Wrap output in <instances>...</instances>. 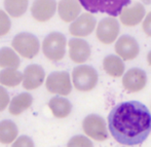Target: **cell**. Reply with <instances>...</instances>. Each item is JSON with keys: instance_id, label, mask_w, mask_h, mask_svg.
Wrapping results in <instances>:
<instances>
[{"instance_id": "6da1fadb", "label": "cell", "mask_w": 151, "mask_h": 147, "mask_svg": "<svg viewBox=\"0 0 151 147\" xmlns=\"http://www.w3.org/2000/svg\"><path fill=\"white\" fill-rule=\"evenodd\" d=\"M108 127L118 143L127 146L139 145L151 132L150 111L141 102H123L110 111Z\"/></svg>"}, {"instance_id": "7a4b0ae2", "label": "cell", "mask_w": 151, "mask_h": 147, "mask_svg": "<svg viewBox=\"0 0 151 147\" xmlns=\"http://www.w3.org/2000/svg\"><path fill=\"white\" fill-rule=\"evenodd\" d=\"M80 5L90 14H107L109 17L119 16L123 7L131 3V0H78Z\"/></svg>"}, {"instance_id": "3957f363", "label": "cell", "mask_w": 151, "mask_h": 147, "mask_svg": "<svg viewBox=\"0 0 151 147\" xmlns=\"http://www.w3.org/2000/svg\"><path fill=\"white\" fill-rule=\"evenodd\" d=\"M99 76L93 67L90 65L77 66L72 71V82L79 92H91L97 86Z\"/></svg>"}, {"instance_id": "277c9868", "label": "cell", "mask_w": 151, "mask_h": 147, "mask_svg": "<svg viewBox=\"0 0 151 147\" xmlns=\"http://www.w3.org/2000/svg\"><path fill=\"white\" fill-rule=\"evenodd\" d=\"M67 40L65 35L59 32H52L45 36L42 42V52L48 60L59 62L65 57Z\"/></svg>"}, {"instance_id": "5b68a950", "label": "cell", "mask_w": 151, "mask_h": 147, "mask_svg": "<svg viewBox=\"0 0 151 147\" xmlns=\"http://www.w3.org/2000/svg\"><path fill=\"white\" fill-rule=\"evenodd\" d=\"M14 52L26 59H33L39 53L40 43L38 38L31 33L22 32L14 36L12 41Z\"/></svg>"}, {"instance_id": "8992f818", "label": "cell", "mask_w": 151, "mask_h": 147, "mask_svg": "<svg viewBox=\"0 0 151 147\" xmlns=\"http://www.w3.org/2000/svg\"><path fill=\"white\" fill-rule=\"evenodd\" d=\"M82 130L88 137L96 141H105L108 138V131L105 119L98 114H90L82 121Z\"/></svg>"}, {"instance_id": "52a82bcc", "label": "cell", "mask_w": 151, "mask_h": 147, "mask_svg": "<svg viewBox=\"0 0 151 147\" xmlns=\"http://www.w3.org/2000/svg\"><path fill=\"white\" fill-rule=\"evenodd\" d=\"M45 86L50 93L59 96H68L72 91L70 74L66 71L52 72L45 80Z\"/></svg>"}, {"instance_id": "ba28073f", "label": "cell", "mask_w": 151, "mask_h": 147, "mask_svg": "<svg viewBox=\"0 0 151 147\" xmlns=\"http://www.w3.org/2000/svg\"><path fill=\"white\" fill-rule=\"evenodd\" d=\"M120 31L119 23L113 17H108L100 21L96 30V35L101 43L111 44L116 41Z\"/></svg>"}, {"instance_id": "9c48e42d", "label": "cell", "mask_w": 151, "mask_h": 147, "mask_svg": "<svg viewBox=\"0 0 151 147\" xmlns=\"http://www.w3.org/2000/svg\"><path fill=\"white\" fill-rule=\"evenodd\" d=\"M147 84V74L140 68H132L123 73L122 86L125 91L129 94L138 93Z\"/></svg>"}, {"instance_id": "30bf717a", "label": "cell", "mask_w": 151, "mask_h": 147, "mask_svg": "<svg viewBox=\"0 0 151 147\" xmlns=\"http://www.w3.org/2000/svg\"><path fill=\"white\" fill-rule=\"evenodd\" d=\"M115 52L122 61H132L139 56L140 46L138 41L129 35H122L115 42Z\"/></svg>"}, {"instance_id": "8fae6325", "label": "cell", "mask_w": 151, "mask_h": 147, "mask_svg": "<svg viewBox=\"0 0 151 147\" xmlns=\"http://www.w3.org/2000/svg\"><path fill=\"white\" fill-rule=\"evenodd\" d=\"M97 25L96 18L90 12H86L78 16L69 27V32L75 37H86L93 32Z\"/></svg>"}, {"instance_id": "7c38bea8", "label": "cell", "mask_w": 151, "mask_h": 147, "mask_svg": "<svg viewBox=\"0 0 151 147\" xmlns=\"http://www.w3.org/2000/svg\"><path fill=\"white\" fill-rule=\"evenodd\" d=\"M45 72L41 66L32 64L25 68L23 73V88L26 91H33L38 89L44 81Z\"/></svg>"}, {"instance_id": "4fadbf2b", "label": "cell", "mask_w": 151, "mask_h": 147, "mask_svg": "<svg viewBox=\"0 0 151 147\" xmlns=\"http://www.w3.org/2000/svg\"><path fill=\"white\" fill-rule=\"evenodd\" d=\"M145 16V7L140 2H135L132 6H125L119 14L121 24L125 27L137 26L142 23Z\"/></svg>"}, {"instance_id": "5bb4252c", "label": "cell", "mask_w": 151, "mask_h": 147, "mask_svg": "<svg viewBox=\"0 0 151 147\" xmlns=\"http://www.w3.org/2000/svg\"><path fill=\"white\" fill-rule=\"evenodd\" d=\"M69 57L76 64H83L91 57V50L88 41L81 38H72L68 42Z\"/></svg>"}, {"instance_id": "9a60e30c", "label": "cell", "mask_w": 151, "mask_h": 147, "mask_svg": "<svg viewBox=\"0 0 151 147\" xmlns=\"http://www.w3.org/2000/svg\"><path fill=\"white\" fill-rule=\"evenodd\" d=\"M56 10V0H34L31 6L32 17L40 23L50 21L55 16Z\"/></svg>"}, {"instance_id": "2e32d148", "label": "cell", "mask_w": 151, "mask_h": 147, "mask_svg": "<svg viewBox=\"0 0 151 147\" xmlns=\"http://www.w3.org/2000/svg\"><path fill=\"white\" fill-rule=\"evenodd\" d=\"M57 8L59 17L65 23H72L81 12V5L78 0H60Z\"/></svg>"}, {"instance_id": "e0dca14e", "label": "cell", "mask_w": 151, "mask_h": 147, "mask_svg": "<svg viewBox=\"0 0 151 147\" xmlns=\"http://www.w3.org/2000/svg\"><path fill=\"white\" fill-rule=\"evenodd\" d=\"M33 103V97L29 93H22L14 97L9 103V113L12 115L18 116L22 114L25 110L29 109Z\"/></svg>"}, {"instance_id": "ac0fdd59", "label": "cell", "mask_w": 151, "mask_h": 147, "mask_svg": "<svg viewBox=\"0 0 151 147\" xmlns=\"http://www.w3.org/2000/svg\"><path fill=\"white\" fill-rule=\"evenodd\" d=\"M52 113L57 118H65L70 115L72 111V104L66 98L63 97H54L48 102Z\"/></svg>"}, {"instance_id": "d6986e66", "label": "cell", "mask_w": 151, "mask_h": 147, "mask_svg": "<svg viewBox=\"0 0 151 147\" xmlns=\"http://www.w3.org/2000/svg\"><path fill=\"white\" fill-rule=\"evenodd\" d=\"M124 63L118 56L109 55L103 60V69L111 77L118 78L124 73Z\"/></svg>"}, {"instance_id": "ffe728a7", "label": "cell", "mask_w": 151, "mask_h": 147, "mask_svg": "<svg viewBox=\"0 0 151 147\" xmlns=\"http://www.w3.org/2000/svg\"><path fill=\"white\" fill-rule=\"evenodd\" d=\"M19 129L17 125L12 120L0 121V143L10 144L18 138Z\"/></svg>"}, {"instance_id": "44dd1931", "label": "cell", "mask_w": 151, "mask_h": 147, "mask_svg": "<svg viewBox=\"0 0 151 147\" xmlns=\"http://www.w3.org/2000/svg\"><path fill=\"white\" fill-rule=\"evenodd\" d=\"M23 73H21L18 69L12 68H5L0 71V84L4 86L14 88L22 82Z\"/></svg>"}, {"instance_id": "7402d4cb", "label": "cell", "mask_w": 151, "mask_h": 147, "mask_svg": "<svg viewBox=\"0 0 151 147\" xmlns=\"http://www.w3.org/2000/svg\"><path fill=\"white\" fill-rule=\"evenodd\" d=\"M29 0H4V8L7 14L12 18H20L26 14Z\"/></svg>"}, {"instance_id": "603a6c76", "label": "cell", "mask_w": 151, "mask_h": 147, "mask_svg": "<svg viewBox=\"0 0 151 147\" xmlns=\"http://www.w3.org/2000/svg\"><path fill=\"white\" fill-rule=\"evenodd\" d=\"M20 63V58L14 50L6 46L0 50V67L1 68L18 69Z\"/></svg>"}, {"instance_id": "cb8c5ba5", "label": "cell", "mask_w": 151, "mask_h": 147, "mask_svg": "<svg viewBox=\"0 0 151 147\" xmlns=\"http://www.w3.org/2000/svg\"><path fill=\"white\" fill-rule=\"evenodd\" d=\"M67 147H93V144L86 136L76 135L68 141Z\"/></svg>"}, {"instance_id": "d4e9b609", "label": "cell", "mask_w": 151, "mask_h": 147, "mask_svg": "<svg viewBox=\"0 0 151 147\" xmlns=\"http://www.w3.org/2000/svg\"><path fill=\"white\" fill-rule=\"evenodd\" d=\"M10 27H12V22H10L8 14L2 9H0V37L5 36L9 32Z\"/></svg>"}, {"instance_id": "484cf974", "label": "cell", "mask_w": 151, "mask_h": 147, "mask_svg": "<svg viewBox=\"0 0 151 147\" xmlns=\"http://www.w3.org/2000/svg\"><path fill=\"white\" fill-rule=\"evenodd\" d=\"M12 147H35L33 140L28 136H21L12 142Z\"/></svg>"}, {"instance_id": "4316f807", "label": "cell", "mask_w": 151, "mask_h": 147, "mask_svg": "<svg viewBox=\"0 0 151 147\" xmlns=\"http://www.w3.org/2000/svg\"><path fill=\"white\" fill-rule=\"evenodd\" d=\"M8 104H9V95L3 86H0V112L5 110Z\"/></svg>"}, {"instance_id": "83f0119b", "label": "cell", "mask_w": 151, "mask_h": 147, "mask_svg": "<svg viewBox=\"0 0 151 147\" xmlns=\"http://www.w3.org/2000/svg\"><path fill=\"white\" fill-rule=\"evenodd\" d=\"M142 29L146 35L151 37V12H148L142 21Z\"/></svg>"}, {"instance_id": "f1b7e54d", "label": "cell", "mask_w": 151, "mask_h": 147, "mask_svg": "<svg viewBox=\"0 0 151 147\" xmlns=\"http://www.w3.org/2000/svg\"><path fill=\"white\" fill-rule=\"evenodd\" d=\"M147 62H148V64H149V66L151 67V50L148 53V55H147Z\"/></svg>"}]
</instances>
